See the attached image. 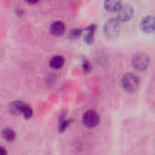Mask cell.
Listing matches in <instances>:
<instances>
[{
  "label": "cell",
  "mask_w": 155,
  "mask_h": 155,
  "mask_svg": "<svg viewBox=\"0 0 155 155\" xmlns=\"http://www.w3.org/2000/svg\"><path fill=\"white\" fill-rule=\"evenodd\" d=\"M139 84H140L139 78L133 73H127L122 77L121 85L124 88V90L129 92L136 91L137 88L139 87Z\"/></svg>",
  "instance_id": "1"
},
{
  "label": "cell",
  "mask_w": 155,
  "mask_h": 155,
  "mask_svg": "<svg viewBox=\"0 0 155 155\" xmlns=\"http://www.w3.org/2000/svg\"><path fill=\"white\" fill-rule=\"evenodd\" d=\"M150 60L146 54L138 53L132 58V66L135 69L139 71H144L149 66Z\"/></svg>",
  "instance_id": "2"
},
{
  "label": "cell",
  "mask_w": 155,
  "mask_h": 155,
  "mask_svg": "<svg viewBox=\"0 0 155 155\" xmlns=\"http://www.w3.org/2000/svg\"><path fill=\"white\" fill-rule=\"evenodd\" d=\"M82 121L83 124L88 127V128H95L96 126H98V124L100 123V117L99 114L93 110H87L82 117Z\"/></svg>",
  "instance_id": "3"
},
{
  "label": "cell",
  "mask_w": 155,
  "mask_h": 155,
  "mask_svg": "<svg viewBox=\"0 0 155 155\" xmlns=\"http://www.w3.org/2000/svg\"><path fill=\"white\" fill-rule=\"evenodd\" d=\"M103 31L108 38H114L120 32V22L117 19H109L103 27Z\"/></svg>",
  "instance_id": "4"
},
{
  "label": "cell",
  "mask_w": 155,
  "mask_h": 155,
  "mask_svg": "<svg viewBox=\"0 0 155 155\" xmlns=\"http://www.w3.org/2000/svg\"><path fill=\"white\" fill-rule=\"evenodd\" d=\"M141 29L146 33H151L155 30V17L147 16L140 22Z\"/></svg>",
  "instance_id": "5"
},
{
  "label": "cell",
  "mask_w": 155,
  "mask_h": 155,
  "mask_svg": "<svg viewBox=\"0 0 155 155\" xmlns=\"http://www.w3.org/2000/svg\"><path fill=\"white\" fill-rule=\"evenodd\" d=\"M133 16V10L130 7H123L118 11L117 20L119 22H126Z\"/></svg>",
  "instance_id": "6"
},
{
  "label": "cell",
  "mask_w": 155,
  "mask_h": 155,
  "mask_svg": "<svg viewBox=\"0 0 155 155\" xmlns=\"http://www.w3.org/2000/svg\"><path fill=\"white\" fill-rule=\"evenodd\" d=\"M104 8L109 12H117L122 8L121 0H105Z\"/></svg>",
  "instance_id": "7"
},
{
  "label": "cell",
  "mask_w": 155,
  "mask_h": 155,
  "mask_svg": "<svg viewBox=\"0 0 155 155\" xmlns=\"http://www.w3.org/2000/svg\"><path fill=\"white\" fill-rule=\"evenodd\" d=\"M65 31H66V26L61 21L54 22L51 25V27H50V33H51V35L56 36V37L62 36L65 33Z\"/></svg>",
  "instance_id": "8"
},
{
  "label": "cell",
  "mask_w": 155,
  "mask_h": 155,
  "mask_svg": "<svg viewBox=\"0 0 155 155\" xmlns=\"http://www.w3.org/2000/svg\"><path fill=\"white\" fill-rule=\"evenodd\" d=\"M65 65V58L61 56H54L49 60V66L54 69L61 68Z\"/></svg>",
  "instance_id": "9"
},
{
  "label": "cell",
  "mask_w": 155,
  "mask_h": 155,
  "mask_svg": "<svg viewBox=\"0 0 155 155\" xmlns=\"http://www.w3.org/2000/svg\"><path fill=\"white\" fill-rule=\"evenodd\" d=\"M96 30V26L95 25H91L89 26L86 30H85V42L88 44H91L94 41V34Z\"/></svg>",
  "instance_id": "10"
},
{
  "label": "cell",
  "mask_w": 155,
  "mask_h": 155,
  "mask_svg": "<svg viewBox=\"0 0 155 155\" xmlns=\"http://www.w3.org/2000/svg\"><path fill=\"white\" fill-rule=\"evenodd\" d=\"M24 103L21 101H14L10 106V110L14 114H21V110Z\"/></svg>",
  "instance_id": "11"
},
{
  "label": "cell",
  "mask_w": 155,
  "mask_h": 155,
  "mask_svg": "<svg viewBox=\"0 0 155 155\" xmlns=\"http://www.w3.org/2000/svg\"><path fill=\"white\" fill-rule=\"evenodd\" d=\"M2 135H3V138L6 139L8 141H11L15 139L16 137V134H15V131L11 129H5L2 132Z\"/></svg>",
  "instance_id": "12"
},
{
  "label": "cell",
  "mask_w": 155,
  "mask_h": 155,
  "mask_svg": "<svg viewBox=\"0 0 155 155\" xmlns=\"http://www.w3.org/2000/svg\"><path fill=\"white\" fill-rule=\"evenodd\" d=\"M21 114L26 118V119H29L32 117V114H33V110L31 109L30 106L27 105L24 103L23 105V108H22V110H21Z\"/></svg>",
  "instance_id": "13"
},
{
  "label": "cell",
  "mask_w": 155,
  "mask_h": 155,
  "mask_svg": "<svg viewBox=\"0 0 155 155\" xmlns=\"http://www.w3.org/2000/svg\"><path fill=\"white\" fill-rule=\"evenodd\" d=\"M91 68H92V66H91V63L90 62V60H88L87 58H83L82 60V69H83V72L85 74H88L91 71Z\"/></svg>",
  "instance_id": "14"
},
{
  "label": "cell",
  "mask_w": 155,
  "mask_h": 155,
  "mask_svg": "<svg viewBox=\"0 0 155 155\" xmlns=\"http://www.w3.org/2000/svg\"><path fill=\"white\" fill-rule=\"evenodd\" d=\"M81 34H82V30L81 28H75V29L70 31L68 38L70 39H77L81 36Z\"/></svg>",
  "instance_id": "15"
},
{
  "label": "cell",
  "mask_w": 155,
  "mask_h": 155,
  "mask_svg": "<svg viewBox=\"0 0 155 155\" xmlns=\"http://www.w3.org/2000/svg\"><path fill=\"white\" fill-rule=\"evenodd\" d=\"M68 124H69V120H65V119H63L62 120H60V122H59V130L60 131H63V130H66V128L68 126Z\"/></svg>",
  "instance_id": "16"
},
{
  "label": "cell",
  "mask_w": 155,
  "mask_h": 155,
  "mask_svg": "<svg viewBox=\"0 0 155 155\" xmlns=\"http://www.w3.org/2000/svg\"><path fill=\"white\" fill-rule=\"evenodd\" d=\"M0 155H8V151L5 148L0 146Z\"/></svg>",
  "instance_id": "17"
},
{
  "label": "cell",
  "mask_w": 155,
  "mask_h": 155,
  "mask_svg": "<svg viewBox=\"0 0 155 155\" xmlns=\"http://www.w3.org/2000/svg\"><path fill=\"white\" fill-rule=\"evenodd\" d=\"M27 2H28L29 4H36L38 2V0H26Z\"/></svg>",
  "instance_id": "18"
}]
</instances>
